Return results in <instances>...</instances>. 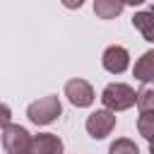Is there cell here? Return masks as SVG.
<instances>
[{"mask_svg": "<svg viewBox=\"0 0 154 154\" xmlns=\"http://www.w3.org/2000/svg\"><path fill=\"white\" fill-rule=\"evenodd\" d=\"M65 96H67V101H70L75 108H89V106L94 103V99H96L94 87H91L87 79H79V77L65 82Z\"/></svg>", "mask_w": 154, "mask_h": 154, "instance_id": "cell-5", "label": "cell"}, {"mask_svg": "<svg viewBox=\"0 0 154 154\" xmlns=\"http://www.w3.org/2000/svg\"><path fill=\"white\" fill-rule=\"evenodd\" d=\"M149 154H154V140L149 142Z\"/></svg>", "mask_w": 154, "mask_h": 154, "instance_id": "cell-17", "label": "cell"}, {"mask_svg": "<svg viewBox=\"0 0 154 154\" xmlns=\"http://www.w3.org/2000/svg\"><path fill=\"white\" fill-rule=\"evenodd\" d=\"M135 99H137V91H135L130 84H125V82H111V84H106L103 91H101V103H103V108H108V111H113V113L132 108V106H135Z\"/></svg>", "mask_w": 154, "mask_h": 154, "instance_id": "cell-1", "label": "cell"}, {"mask_svg": "<svg viewBox=\"0 0 154 154\" xmlns=\"http://www.w3.org/2000/svg\"><path fill=\"white\" fill-rule=\"evenodd\" d=\"M10 123H12V108H10L7 103H2V101H0V130H2V128H7Z\"/></svg>", "mask_w": 154, "mask_h": 154, "instance_id": "cell-14", "label": "cell"}, {"mask_svg": "<svg viewBox=\"0 0 154 154\" xmlns=\"http://www.w3.org/2000/svg\"><path fill=\"white\" fill-rule=\"evenodd\" d=\"M132 26L142 34L144 41L154 43V7H152V10L135 12V14H132Z\"/></svg>", "mask_w": 154, "mask_h": 154, "instance_id": "cell-9", "label": "cell"}, {"mask_svg": "<svg viewBox=\"0 0 154 154\" xmlns=\"http://www.w3.org/2000/svg\"><path fill=\"white\" fill-rule=\"evenodd\" d=\"M137 132L152 142L154 140V111H140V118H137Z\"/></svg>", "mask_w": 154, "mask_h": 154, "instance_id": "cell-11", "label": "cell"}, {"mask_svg": "<svg viewBox=\"0 0 154 154\" xmlns=\"http://www.w3.org/2000/svg\"><path fill=\"white\" fill-rule=\"evenodd\" d=\"M108 154H140V147L128 137H118L116 142H111Z\"/></svg>", "mask_w": 154, "mask_h": 154, "instance_id": "cell-12", "label": "cell"}, {"mask_svg": "<svg viewBox=\"0 0 154 154\" xmlns=\"http://www.w3.org/2000/svg\"><path fill=\"white\" fill-rule=\"evenodd\" d=\"M132 77H135V79H140L142 84L154 82V48H152V51H144V53L135 60Z\"/></svg>", "mask_w": 154, "mask_h": 154, "instance_id": "cell-8", "label": "cell"}, {"mask_svg": "<svg viewBox=\"0 0 154 154\" xmlns=\"http://www.w3.org/2000/svg\"><path fill=\"white\" fill-rule=\"evenodd\" d=\"M135 103H137V108H140V111H154V87L144 84V87L137 91Z\"/></svg>", "mask_w": 154, "mask_h": 154, "instance_id": "cell-13", "label": "cell"}, {"mask_svg": "<svg viewBox=\"0 0 154 154\" xmlns=\"http://www.w3.org/2000/svg\"><path fill=\"white\" fill-rule=\"evenodd\" d=\"M29 154H63V140L53 132H38L31 137Z\"/></svg>", "mask_w": 154, "mask_h": 154, "instance_id": "cell-7", "label": "cell"}, {"mask_svg": "<svg viewBox=\"0 0 154 154\" xmlns=\"http://www.w3.org/2000/svg\"><path fill=\"white\" fill-rule=\"evenodd\" d=\"M123 0H94V14L99 19H116L123 12Z\"/></svg>", "mask_w": 154, "mask_h": 154, "instance_id": "cell-10", "label": "cell"}, {"mask_svg": "<svg viewBox=\"0 0 154 154\" xmlns=\"http://www.w3.org/2000/svg\"><path fill=\"white\" fill-rule=\"evenodd\" d=\"M101 65L111 75H123L130 67V53H128V48L125 46H116V43L108 46L103 51V55H101Z\"/></svg>", "mask_w": 154, "mask_h": 154, "instance_id": "cell-6", "label": "cell"}, {"mask_svg": "<svg viewBox=\"0 0 154 154\" xmlns=\"http://www.w3.org/2000/svg\"><path fill=\"white\" fill-rule=\"evenodd\" d=\"M63 2V7H67V10H79L82 5H84V0H60Z\"/></svg>", "mask_w": 154, "mask_h": 154, "instance_id": "cell-15", "label": "cell"}, {"mask_svg": "<svg viewBox=\"0 0 154 154\" xmlns=\"http://www.w3.org/2000/svg\"><path fill=\"white\" fill-rule=\"evenodd\" d=\"M123 2H125V5H132V7H135V5H144L147 0H123Z\"/></svg>", "mask_w": 154, "mask_h": 154, "instance_id": "cell-16", "label": "cell"}, {"mask_svg": "<svg viewBox=\"0 0 154 154\" xmlns=\"http://www.w3.org/2000/svg\"><path fill=\"white\" fill-rule=\"evenodd\" d=\"M84 128H87V132L94 140H106L113 132V128H116V113L108 111V108H99V111H94V113L87 116Z\"/></svg>", "mask_w": 154, "mask_h": 154, "instance_id": "cell-3", "label": "cell"}, {"mask_svg": "<svg viewBox=\"0 0 154 154\" xmlns=\"http://www.w3.org/2000/svg\"><path fill=\"white\" fill-rule=\"evenodd\" d=\"M60 113H63V103L58 96H41L36 101H31L26 108V118L34 125H51Z\"/></svg>", "mask_w": 154, "mask_h": 154, "instance_id": "cell-2", "label": "cell"}, {"mask_svg": "<svg viewBox=\"0 0 154 154\" xmlns=\"http://www.w3.org/2000/svg\"><path fill=\"white\" fill-rule=\"evenodd\" d=\"M29 144H31V135L26 128L14 123L2 128V147L7 154H29Z\"/></svg>", "mask_w": 154, "mask_h": 154, "instance_id": "cell-4", "label": "cell"}]
</instances>
